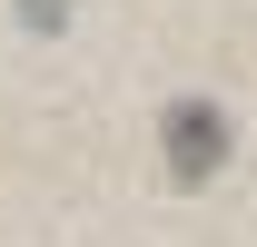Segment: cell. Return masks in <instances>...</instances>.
<instances>
[{
  "mask_svg": "<svg viewBox=\"0 0 257 247\" xmlns=\"http://www.w3.org/2000/svg\"><path fill=\"white\" fill-rule=\"evenodd\" d=\"M168 129H178V139H168V149H178V168H208V158L227 149V129H218V109H178Z\"/></svg>",
  "mask_w": 257,
  "mask_h": 247,
  "instance_id": "cell-1",
  "label": "cell"
}]
</instances>
